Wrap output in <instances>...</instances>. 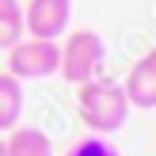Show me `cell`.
<instances>
[{
    "instance_id": "6da1fadb",
    "label": "cell",
    "mask_w": 156,
    "mask_h": 156,
    "mask_svg": "<svg viewBox=\"0 0 156 156\" xmlns=\"http://www.w3.org/2000/svg\"><path fill=\"white\" fill-rule=\"evenodd\" d=\"M76 111H80V122L95 137H111V133H118V129L126 126L129 99H126V91H122V84L107 80V76H95V80L80 84Z\"/></svg>"
},
{
    "instance_id": "7a4b0ae2",
    "label": "cell",
    "mask_w": 156,
    "mask_h": 156,
    "mask_svg": "<svg viewBox=\"0 0 156 156\" xmlns=\"http://www.w3.org/2000/svg\"><path fill=\"white\" fill-rule=\"evenodd\" d=\"M65 42H57L61 50V61H57V76H65L69 84H76L80 88L84 80H95L99 69H103L107 61V42L99 30H65Z\"/></svg>"
},
{
    "instance_id": "3957f363",
    "label": "cell",
    "mask_w": 156,
    "mask_h": 156,
    "mask_svg": "<svg viewBox=\"0 0 156 156\" xmlns=\"http://www.w3.org/2000/svg\"><path fill=\"white\" fill-rule=\"evenodd\" d=\"M57 61H61V50L50 38L23 34L19 42L8 46V73L15 80H50V76H57Z\"/></svg>"
},
{
    "instance_id": "277c9868",
    "label": "cell",
    "mask_w": 156,
    "mask_h": 156,
    "mask_svg": "<svg viewBox=\"0 0 156 156\" xmlns=\"http://www.w3.org/2000/svg\"><path fill=\"white\" fill-rule=\"evenodd\" d=\"M73 19V0H27L23 4V34L61 42Z\"/></svg>"
},
{
    "instance_id": "5b68a950",
    "label": "cell",
    "mask_w": 156,
    "mask_h": 156,
    "mask_svg": "<svg viewBox=\"0 0 156 156\" xmlns=\"http://www.w3.org/2000/svg\"><path fill=\"white\" fill-rule=\"evenodd\" d=\"M122 91H126L129 107H137V111H152L156 107V50L137 57V65L122 80Z\"/></svg>"
},
{
    "instance_id": "8992f818",
    "label": "cell",
    "mask_w": 156,
    "mask_h": 156,
    "mask_svg": "<svg viewBox=\"0 0 156 156\" xmlns=\"http://www.w3.org/2000/svg\"><path fill=\"white\" fill-rule=\"evenodd\" d=\"M4 149L8 156H53V141L38 126H15V129H8Z\"/></svg>"
},
{
    "instance_id": "52a82bcc",
    "label": "cell",
    "mask_w": 156,
    "mask_h": 156,
    "mask_svg": "<svg viewBox=\"0 0 156 156\" xmlns=\"http://www.w3.org/2000/svg\"><path fill=\"white\" fill-rule=\"evenodd\" d=\"M23 118V80H15L12 73H0V133L15 129Z\"/></svg>"
},
{
    "instance_id": "ba28073f",
    "label": "cell",
    "mask_w": 156,
    "mask_h": 156,
    "mask_svg": "<svg viewBox=\"0 0 156 156\" xmlns=\"http://www.w3.org/2000/svg\"><path fill=\"white\" fill-rule=\"evenodd\" d=\"M23 38V4L19 0H0V50Z\"/></svg>"
},
{
    "instance_id": "9c48e42d",
    "label": "cell",
    "mask_w": 156,
    "mask_h": 156,
    "mask_svg": "<svg viewBox=\"0 0 156 156\" xmlns=\"http://www.w3.org/2000/svg\"><path fill=\"white\" fill-rule=\"evenodd\" d=\"M65 156H122V152L114 149L107 137H95V133H91V137H80Z\"/></svg>"
},
{
    "instance_id": "30bf717a",
    "label": "cell",
    "mask_w": 156,
    "mask_h": 156,
    "mask_svg": "<svg viewBox=\"0 0 156 156\" xmlns=\"http://www.w3.org/2000/svg\"><path fill=\"white\" fill-rule=\"evenodd\" d=\"M0 156H8V149H4V137H0Z\"/></svg>"
}]
</instances>
